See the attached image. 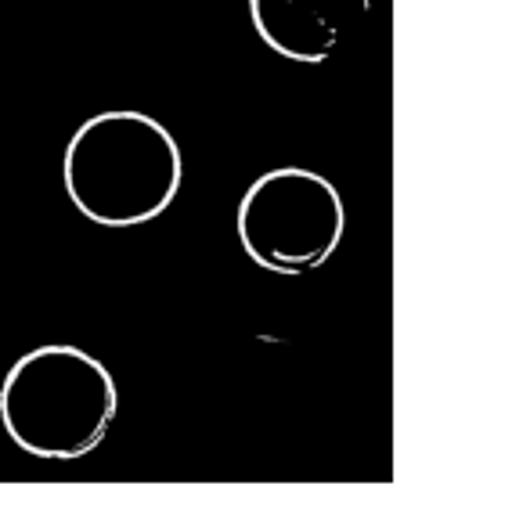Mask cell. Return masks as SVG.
<instances>
[{
    "instance_id": "obj_1",
    "label": "cell",
    "mask_w": 512,
    "mask_h": 508,
    "mask_svg": "<svg viewBox=\"0 0 512 508\" xmlns=\"http://www.w3.org/2000/svg\"><path fill=\"white\" fill-rule=\"evenodd\" d=\"M62 184L80 217L98 227H141L174 206L184 184L177 137L138 109L98 112L73 130Z\"/></svg>"
},
{
    "instance_id": "obj_4",
    "label": "cell",
    "mask_w": 512,
    "mask_h": 508,
    "mask_svg": "<svg viewBox=\"0 0 512 508\" xmlns=\"http://www.w3.org/2000/svg\"><path fill=\"white\" fill-rule=\"evenodd\" d=\"M372 0H249L256 37L289 62L318 65L365 26Z\"/></svg>"
},
{
    "instance_id": "obj_2",
    "label": "cell",
    "mask_w": 512,
    "mask_h": 508,
    "mask_svg": "<svg viewBox=\"0 0 512 508\" xmlns=\"http://www.w3.org/2000/svg\"><path fill=\"white\" fill-rule=\"evenodd\" d=\"M116 411L112 372L73 343L33 346L0 382V426L33 458H87L109 436Z\"/></svg>"
},
{
    "instance_id": "obj_3",
    "label": "cell",
    "mask_w": 512,
    "mask_h": 508,
    "mask_svg": "<svg viewBox=\"0 0 512 508\" xmlns=\"http://www.w3.org/2000/svg\"><path fill=\"white\" fill-rule=\"evenodd\" d=\"M238 242L271 274H307L332 260L347 231V206L318 170L278 166L246 188L235 213Z\"/></svg>"
}]
</instances>
